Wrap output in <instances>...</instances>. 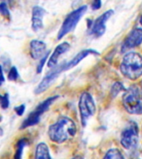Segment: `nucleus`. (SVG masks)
<instances>
[{"mask_svg": "<svg viewBox=\"0 0 142 159\" xmlns=\"http://www.w3.org/2000/svg\"><path fill=\"white\" fill-rule=\"evenodd\" d=\"M77 125L71 118L62 116L48 129V136L51 141L61 144L73 139L77 134Z\"/></svg>", "mask_w": 142, "mask_h": 159, "instance_id": "f257e3e1", "label": "nucleus"}, {"mask_svg": "<svg viewBox=\"0 0 142 159\" xmlns=\"http://www.w3.org/2000/svg\"><path fill=\"white\" fill-rule=\"evenodd\" d=\"M120 70L126 79L138 80L142 76V56L138 52H127L122 58Z\"/></svg>", "mask_w": 142, "mask_h": 159, "instance_id": "f03ea898", "label": "nucleus"}, {"mask_svg": "<svg viewBox=\"0 0 142 159\" xmlns=\"http://www.w3.org/2000/svg\"><path fill=\"white\" fill-rule=\"evenodd\" d=\"M122 103L129 114L140 115L142 114V98L140 94L139 88L131 85L125 89L122 96Z\"/></svg>", "mask_w": 142, "mask_h": 159, "instance_id": "7ed1b4c3", "label": "nucleus"}, {"mask_svg": "<svg viewBox=\"0 0 142 159\" xmlns=\"http://www.w3.org/2000/svg\"><path fill=\"white\" fill-rule=\"evenodd\" d=\"M58 97H59L58 95L48 97L47 99H44L43 101L41 102L35 108L34 110H32L28 114V116L23 120V122L22 123V125L20 127V129H27V128H29V127L35 126L36 124H38L42 114L49 109L50 106L58 99Z\"/></svg>", "mask_w": 142, "mask_h": 159, "instance_id": "20e7f679", "label": "nucleus"}, {"mask_svg": "<svg viewBox=\"0 0 142 159\" xmlns=\"http://www.w3.org/2000/svg\"><path fill=\"white\" fill-rule=\"evenodd\" d=\"M87 11V6L83 5V6H81L74 11H72V12H70L62 22V27H60L58 33H57V39L61 40L69 32L73 31L75 27H77V23L80 22L81 18L84 16Z\"/></svg>", "mask_w": 142, "mask_h": 159, "instance_id": "39448f33", "label": "nucleus"}, {"mask_svg": "<svg viewBox=\"0 0 142 159\" xmlns=\"http://www.w3.org/2000/svg\"><path fill=\"white\" fill-rule=\"evenodd\" d=\"M78 108H79L81 122L82 126L85 127L87 125V121L89 120L90 118H92L94 115L97 110L96 104L92 94L88 92H83L80 96Z\"/></svg>", "mask_w": 142, "mask_h": 159, "instance_id": "423d86ee", "label": "nucleus"}, {"mask_svg": "<svg viewBox=\"0 0 142 159\" xmlns=\"http://www.w3.org/2000/svg\"><path fill=\"white\" fill-rule=\"evenodd\" d=\"M139 142V129L136 123L130 122L121 134V144L124 148L132 150L135 148Z\"/></svg>", "mask_w": 142, "mask_h": 159, "instance_id": "0eeeda50", "label": "nucleus"}, {"mask_svg": "<svg viewBox=\"0 0 142 159\" xmlns=\"http://www.w3.org/2000/svg\"><path fill=\"white\" fill-rule=\"evenodd\" d=\"M63 71H64V63H62L60 66H56L52 67V70L42 78V81L37 84V86L36 87L34 90L35 94H40L46 91Z\"/></svg>", "mask_w": 142, "mask_h": 159, "instance_id": "6e6552de", "label": "nucleus"}, {"mask_svg": "<svg viewBox=\"0 0 142 159\" xmlns=\"http://www.w3.org/2000/svg\"><path fill=\"white\" fill-rule=\"evenodd\" d=\"M142 44V28L136 27L130 32L121 46V52H128Z\"/></svg>", "mask_w": 142, "mask_h": 159, "instance_id": "1a4fd4ad", "label": "nucleus"}, {"mask_svg": "<svg viewBox=\"0 0 142 159\" xmlns=\"http://www.w3.org/2000/svg\"><path fill=\"white\" fill-rule=\"evenodd\" d=\"M114 13L113 10H108L107 12H105L103 14H102L100 17H98L97 19L95 20L92 26V33L95 37H102V35L106 32L107 29V22L109 18H111L112 15Z\"/></svg>", "mask_w": 142, "mask_h": 159, "instance_id": "9d476101", "label": "nucleus"}, {"mask_svg": "<svg viewBox=\"0 0 142 159\" xmlns=\"http://www.w3.org/2000/svg\"><path fill=\"white\" fill-rule=\"evenodd\" d=\"M46 10L39 6H35L32 9V29L34 32H38L44 27L43 17L46 15Z\"/></svg>", "mask_w": 142, "mask_h": 159, "instance_id": "9b49d317", "label": "nucleus"}, {"mask_svg": "<svg viewBox=\"0 0 142 159\" xmlns=\"http://www.w3.org/2000/svg\"><path fill=\"white\" fill-rule=\"evenodd\" d=\"M70 47H71V46L67 42H62L59 45H57L56 48L54 49V51H53V52L50 56L48 61H47V66L49 67V68H52V67L56 66L57 63H58L60 57H62V55H64L66 52H68Z\"/></svg>", "mask_w": 142, "mask_h": 159, "instance_id": "f8f14e48", "label": "nucleus"}, {"mask_svg": "<svg viewBox=\"0 0 142 159\" xmlns=\"http://www.w3.org/2000/svg\"><path fill=\"white\" fill-rule=\"evenodd\" d=\"M30 55L33 60H39L44 56L47 52V44L40 40H32L29 45Z\"/></svg>", "mask_w": 142, "mask_h": 159, "instance_id": "ddd939ff", "label": "nucleus"}, {"mask_svg": "<svg viewBox=\"0 0 142 159\" xmlns=\"http://www.w3.org/2000/svg\"><path fill=\"white\" fill-rule=\"evenodd\" d=\"M90 55H98V52L92 49L83 50L82 52H78L70 61L64 63V71H67L68 70L72 69L76 66H77L82 60L85 59L86 57H87Z\"/></svg>", "mask_w": 142, "mask_h": 159, "instance_id": "4468645a", "label": "nucleus"}, {"mask_svg": "<svg viewBox=\"0 0 142 159\" xmlns=\"http://www.w3.org/2000/svg\"><path fill=\"white\" fill-rule=\"evenodd\" d=\"M35 159H52L49 148L45 143L37 144L35 151Z\"/></svg>", "mask_w": 142, "mask_h": 159, "instance_id": "2eb2a0df", "label": "nucleus"}, {"mask_svg": "<svg viewBox=\"0 0 142 159\" xmlns=\"http://www.w3.org/2000/svg\"><path fill=\"white\" fill-rule=\"evenodd\" d=\"M27 139H19L17 143H16L15 147V153L13 155V159H22V152L24 148L27 145Z\"/></svg>", "mask_w": 142, "mask_h": 159, "instance_id": "dca6fc26", "label": "nucleus"}, {"mask_svg": "<svg viewBox=\"0 0 142 159\" xmlns=\"http://www.w3.org/2000/svg\"><path fill=\"white\" fill-rule=\"evenodd\" d=\"M103 159H125V157L118 148H111L105 154Z\"/></svg>", "mask_w": 142, "mask_h": 159, "instance_id": "f3484780", "label": "nucleus"}, {"mask_svg": "<svg viewBox=\"0 0 142 159\" xmlns=\"http://www.w3.org/2000/svg\"><path fill=\"white\" fill-rule=\"evenodd\" d=\"M10 101L8 94L5 93L4 94H0V106L2 109H6L9 107Z\"/></svg>", "mask_w": 142, "mask_h": 159, "instance_id": "a211bd4d", "label": "nucleus"}, {"mask_svg": "<svg viewBox=\"0 0 142 159\" xmlns=\"http://www.w3.org/2000/svg\"><path fill=\"white\" fill-rule=\"evenodd\" d=\"M121 91H125L124 85H123L121 82H116V83H115L111 88V94L113 95V97L117 95Z\"/></svg>", "mask_w": 142, "mask_h": 159, "instance_id": "6ab92c4d", "label": "nucleus"}, {"mask_svg": "<svg viewBox=\"0 0 142 159\" xmlns=\"http://www.w3.org/2000/svg\"><path fill=\"white\" fill-rule=\"evenodd\" d=\"M48 56H49V52H47L46 54L43 56V57L40 59L39 63L37 65V74H40V73H42V70H43V67L45 66V63L47 62V60L48 58Z\"/></svg>", "mask_w": 142, "mask_h": 159, "instance_id": "aec40b11", "label": "nucleus"}, {"mask_svg": "<svg viewBox=\"0 0 142 159\" xmlns=\"http://www.w3.org/2000/svg\"><path fill=\"white\" fill-rule=\"evenodd\" d=\"M18 77H19V74H18V71H17L16 66L11 67V69L9 70L8 74H7V79L12 81V80H16L18 79Z\"/></svg>", "mask_w": 142, "mask_h": 159, "instance_id": "412c9836", "label": "nucleus"}, {"mask_svg": "<svg viewBox=\"0 0 142 159\" xmlns=\"http://www.w3.org/2000/svg\"><path fill=\"white\" fill-rule=\"evenodd\" d=\"M0 14L2 15L6 18H9L10 12L8 7H7V3L5 2H0Z\"/></svg>", "mask_w": 142, "mask_h": 159, "instance_id": "4be33fe9", "label": "nucleus"}, {"mask_svg": "<svg viewBox=\"0 0 142 159\" xmlns=\"http://www.w3.org/2000/svg\"><path fill=\"white\" fill-rule=\"evenodd\" d=\"M25 109H26L25 108V104H20L18 106L15 107L14 111L18 116H22L23 113L25 112Z\"/></svg>", "mask_w": 142, "mask_h": 159, "instance_id": "5701e85b", "label": "nucleus"}, {"mask_svg": "<svg viewBox=\"0 0 142 159\" xmlns=\"http://www.w3.org/2000/svg\"><path fill=\"white\" fill-rule=\"evenodd\" d=\"M102 7V0H93L92 3V8L93 10H98Z\"/></svg>", "mask_w": 142, "mask_h": 159, "instance_id": "b1692460", "label": "nucleus"}, {"mask_svg": "<svg viewBox=\"0 0 142 159\" xmlns=\"http://www.w3.org/2000/svg\"><path fill=\"white\" fill-rule=\"evenodd\" d=\"M4 81H5V78L4 76H3V74L0 75V86L4 83Z\"/></svg>", "mask_w": 142, "mask_h": 159, "instance_id": "393cba45", "label": "nucleus"}, {"mask_svg": "<svg viewBox=\"0 0 142 159\" xmlns=\"http://www.w3.org/2000/svg\"><path fill=\"white\" fill-rule=\"evenodd\" d=\"M72 159H84V157H82V156H76Z\"/></svg>", "mask_w": 142, "mask_h": 159, "instance_id": "a878e982", "label": "nucleus"}, {"mask_svg": "<svg viewBox=\"0 0 142 159\" xmlns=\"http://www.w3.org/2000/svg\"><path fill=\"white\" fill-rule=\"evenodd\" d=\"M2 74H3V73H2V66L0 65V75H2Z\"/></svg>", "mask_w": 142, "mask_h": 159, "instance_id": "bb28decb", "label": "nucleus"}, {"mask_svg": "<svg viewBox=\"0 0 142 159\" xmlns=\"http://www.w3.org/2000/svg\"><path fill=\"white\" fill-rule=\"evenodd\" d=\"M140 89V96L142 98V86H141V89Z\"/></svg>", "mask_w": 142, "mask_h": 159, "instance_id": "cd10ccee", "label": "nucleus"}, {"mask_svg": "<svg viewBox=\"0 0 142 159\" xmlns=\"http://www.w3.org/2000/svg\"><path fill=\"white\" fill-rule=\"evenodd\" d=\"M140 24H141L142 26V15H141V17H140Z\"/></svg>", "mask_w": 142, "mask_h": 159, "instance_id": "c85d7f7f", "label": "nucleus"}, {"mask_svg": "<svg viewBox=\"0 0 142 159\" xmlns=\"http://www.w3.org/2000/svg\"><path fill=\"white\" fill-rule=\"evenodd\" d=\"M1 120H2V116L0 115V122H1Z\"/></svg>", "mask_w": 142, "mask_h": 159, "instance_id": "c756f323", "label": "nucleus"}, {"mask_svg": "<svg viewBox=\"0 0 142 159\" xmlns=\"http://www.w3.org/2000/svg\"><path fill=\"white\" fill-rule=\"evenodd\" d=\"M141 154H142V150H141Z\"/></svg>", "mask_w": 142, "mask_h": 159, "instance_id": "7c9ffc66", "label": "nucleus"}]
</instances>
